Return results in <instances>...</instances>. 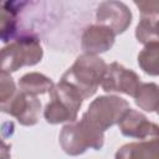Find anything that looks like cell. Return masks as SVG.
<instances>
[{"label":"cell","mask_w":159,"mask_h":159,"mask_svg":"<svg viewBox=\"0 0 159 159\" xmlns=\"http://www.w3.org/2000/svg\"><path fill=\"white\" fill-rule=\"evenodd\" d=\"M107 68L108 66L101 57L83 53L77 57L75 63L63 73L61 80L73 86L81 93L83 99H86L97 92Z\"/></svg>","instance_id":"6da1fadb"},{"label":"cell","mask_w":159,"mask_h":159,"mask_svg":"<svg viewBox=\"0 0 159 159\" xmlns=\"http://www.w3.org/2000/svg\"><path fill=\"white\" fill-rule=\"evenodd\" d=\"M40 39L31 31L20 34L1 50V72H15L24 66H34L42 58Z\"/></svg>","instance_id":"7a4b0ae2"},{"label":"cell","mask_w":159,"mask_h":159,"mask_svg":"<svg viewBox=\"0 0 159 159\" xmlns=\"http://www.w3.org/2000/svg\"><path fill=\"white\" fill-rule=\"evenodd\" d=\"M82 102L81 93L70 83L60 80L50 91V102L43 111L45 119L51 124L75 122Z\"/></svg>","instance_id":"3957f363"},{"label":"cell","mask_w":159,"mask_h":159,"mask_svg":"<svg viewBox=\"0 0 159 159\" xmlns=\"http://www.w3.org/2000/svg\"><path fill=\"white\" fill-rule=\"evenodd\" d=\"M104 143V132L93 125L84 117L80 122L66 124L60 133V144L68 155L83 154L88 148L102 149Z\"/></svg>","instance_id":"277c9868"},{"label":"cell","mask_w":159,"mask_h":159,"mask_svg":"<svg viewBox=\"0 0 159 159\" xmlns=\"http://www.w3.org/2000/svg\"><path fill=\"white\" fill-rule=\"evenodd\" d=\"M129 103L118 96H99L88 107L82 117L88 119L102 132L120 122L125 112L129 109Z\"/></svg>","instance_id":"5b68a950"},{"label":"cell","mask_w":159,"mask_h":159,"mask_svg":"<svg viewBox=\"0 0 159 159\" xmlns=\"http://www.w3.org/2000/svg\"><path fill=\"white\" fill-rule=\"evenodd\" d=\"M1 111L15 117L22 125H35L40 119L41 102L37 96L17 91L12 98L1 103Z\"/></svg>","instance_id":"8992f818"},{"label":"cell","mask_w":159,"mask_h":159,"mask_svg":"<svg viewBox=\"0 0 159 159\" xmlns=\"http://www.w3.org/2000/svg\"><path fill=\"white\" fill-rule=\"evenodd\" d=\"M140 84L139 76L134 71L125 68L118 62H112L108 66L104 78L101 83L103 91L106 92H119L130 97H135Z\"/></svg>","instance_id":"52a82bcc"},{"label":"cell","mask_w":159,"mask_h":159,"mask_svg":"<svg viewBox=\"0 0 159 159\" xmlns=\"http://www.w3.org/2000/svg\"><path fill=\"white\" fill-rule=\"evenodd\" d=\"M96 19L99 25L107 26L116 35L123 34L132 22L129 7L120 1H103L97 7Z\"/></svg>","instance_id":"ba28073f"},{"label":"cell","mask_w":159,"mask_h":159,"mask_svg":"<svg viewBox=\"0 0 159 159\" xmlns=\"http://www.w3.org/2000/svg\"><path fill=\"white\" fill-rule=\"evenodd\" d=\"M118 125L120 133L129 138H137L139 140L159 138V125L149 122L143 113L132 108L125 112Z\"/></svg>","instance_id":"9c48e42d"},{"label":"cell","mask_w":159,"mask_h":159,"mask_svg":"<svg viewBox=\"0 0 159 159\" xmlns=\"http://www.w3.org/2000/svg\"><path fill=\"white\" fill-rule=\"evenodd\" d=\"M116 34L112 29L103 25H91L88 26L81 39V47L84 53L94 55L108 51L114 43Z\"/></svg>","instance_id":"30bf717a"},{"label":"cell","mask_w":159,"mask_h":159,"mask_svg":"<svg viewBox=\"0 0 159 159\" xmlns=\"http://www.w3.org/2000/svg\"><path fill=\"white\" fill-rule=\"evenodd\" d=\"M116 159H159V138L124 144L116 153Z\"/></svg>","instance_id":"8fae6325"},{"label":"cell","mask_w":159,"mask_h":159,"mask_svg":"<svg viewBox=\"0 0 159 159\" xmlns=\"http://www.w3.org/2000/svg\"><path fill=\"white\" fill-rule=\"evenodd\" d=\"M27 2L6 1L1 5V41L10 43L19 36V15Z\"/></svg>","instance_id":"7c38bea8"},{"label":"cell","mask_w":159,"mask_h":159,"mask_svg":"<svg viewBox=\"0 0 159 159\" xmlns=\"http://www.w3.org/2000/svg\"><path fill=\"white\" fill-rule=\"evenodd\" d=\"M53 86L55 84L48 77L39 72L26 73L19 81V89L25 93L32 94V96L43 94L46 92H50Z\"/></svg>","instance_id":"4fadbf2b"},{"label":"cell","mask_w":159,"mask_h":159,"mask_svg":"<svg viewBox=\"0 0 159 159\" xmlns=\"http://www.w3.org/2000/svg\"><path fill=\"white\" fill-rule=\"evenodd\" d=\"M138 65L145 73L159 76V41L149 42L144 46L138 55Z\"/></svg>","instance_id":"5bb4252c"},{"label":"cell","mask_w":159,"mask_h":159,"mask_svg":"<svg viewBox=\"0 0 159 159\" xmlns=\"http://www.w3.org/2000/svg\"><path fill=\"white\" fill-rule=\"evenodd\" d=\"M135 104L147 112H154L159 107V86L157 83H142L137 94Z\"/></svg>","instance_id":"9a60e30c"},{"label":"cell","mask_w":159,"mask_h":159,"mask_svg":"<svg viewBox=\"0 0 159 159\" xmlns=\"http://www.w3.org/2000/svg\"><path fill=\"white\" fill-rule=\"evenodd\" d=\"M155 22H157V17H148V16L140 17V21L135 29V37L138 42L147 45L149 42L158 41L155 35Z\"/></svg>","instance_id":"2e32d148"},{"label":"cell","mask_w":159,"mask_h":159,"mask_svg":"<svg viewBox=\"0 0 159 159\" xmlns=\"http://www.w3.org/2000/svg\"><path fill=\"white\" fill-rule=\"evenodd\" d=\"M16 87H15V82L11 78L10 73L6 72H1L0 75V102L5 103L7 102L10 98H12L16 93Z\"/></svg>","instance_id":"e0dca14e"},{"label":"cell","mask_w":159,"mask_h":159,"mask_svg":"<svg viewBox=\"0 0 159 159\" xmlns=\"http://www.w3.org/2000/svg\"><path fill=\"white\" fill-rule=\"evenodd\" d=\"M135 6L140 10L142 16L157 17L159 15V1H134Z\"/></svg>","instance_id":"ac0fdd59"},{"label":"cell","mask_w":159,"mask_h":159,"mask_svg":"<svg viewBox=\"0 0 159 159\" xmlns=\"http://www.w3.org/2000/svg\"><path fill=\"white\" fill-rule=\"evenodd\" d=\"M155 35H157V40L159 41V20H157L155 22Z\"/></svg>","instance_id":"d6986e66"},{"label":"cell","mask_w":159,"mask_h":159,"mask_svg":"<svg viewBox=\"0 0 159 159\" xmlns=\"http://www.w3.org/2000/svg\"><path fill=\"white\" fill-rule=\"evenodd\" d=\"M155 112H157V113H158V114H159V107H158V109H157V111H155Z\"/></svg>","instance_id":"ffe728a7"}]
</instances>
